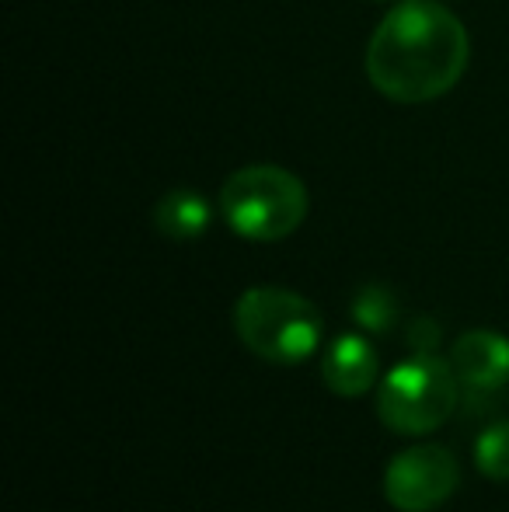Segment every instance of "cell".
Here are the masks:
<instances>
[{
  "label": "cell",
  "mask_w": 509,
  "mask_h": 512,
  "mask_svg": "<svg viewBox=\"0 0 509 512\" xmlns=\"http://www.w3.org/2000/svg\"><path fill=\"white\" fill-rule=\"evenodd\" d=\"M381 4H384V0H381Z\"/></svg>",
  "instance_id": "7c38bea8"
},
{
  "label": "cell",
  "mask_w": 509,
  "mask_h": 512,
  "mask_svg": "<svg viewBox=\"0 0 509 512\" xmlns=\"http://www.w3.org/2000/svg\"><path fill=\"white\" fill-rule=\"evenodd\" d=\"M234 328L241 342L265 363L297 366L311 359L325 335L318 307L307 297L279 286H255L245 290L234 304Z\"/></svg>",
  "instance_id": "7a4b0ae2"
},
{
  "label": "cell",
  "mask_w": 509,
  "mask_h": 512,
  "mask_svg": "<svg viewBox=\"0 0 509 512\" xmlns=\"http://www.w3.org/2000/svg\"><path fill=\"white\" fill-rule=\"evenodd\" d=\"M450 366L464 391L489 394L509 384V338L499 331H464L450 349Z\"/></svg>",
  "instance_id": "8992f818"
},
{
  "label": "cell",
  "mask_w": 509,
  "mask_h": 512,
  "mask_svg": "<svg viewBox=\"0 0 509 512\" xmlns=\"http://www.w3.org/2000/svg\"><path fill=\"white\" fill-rule=\"evenodd\" d=\"M464 25L436 0H405L377 25L367 46L370 84L401 105L447 95L468 70Z\"/></svg>",
  "instance_id": "6da1fadb"
},
{
  "label": "cell",
  "mask_w": 509,
  "mask_h": 512,
  "mask_svg": "<svg viewBox=\"0 0 509 512\" xmlns=\"http://www.w3.org/2000/svg\"><path fill=\"white\" fill-rule=\"evenodd\" d=\"M436 342H440V328H436L429 317H422V321L412 324V331H408V345H412L415 352H433Z\"/></svg>",
  "instance_id": "8fae6325"
},
{
  "label": "cell",
  "mask_w": 509,
  "mask_h": 512,
  "mask_svg": "<svg viewBox=\"0 0 509 512\" xmlns=\"http://www.w3.org/2000/svg\"><path fill=\"white\" fill-rule=\"evenodd\" d=\"M321 377H325L328 391L339 394V398H360L381 377V359H377V349L370 345V338L339 335L328 345Z\"/></svg>",
  "instance_id": "52a82bcc"
},
{
  "label": "cell",
  "mask_w": 509,
  "mask_h": 512,
  "mask_svg": "<svg viewBox=\"0 0 509 512\" xmlns=\"http://www.w3.org/2000/svg\"><path fill=\"white\" fill-rule=\"evenodd\" d=\"M461 488V464L447 446L419 443L391 457L384 471V499L398 512H433Z\"/></svg>",
  "instance_id": "5b68a950"
},
{
  "label": "cell",
  "mask_w": 509,
  "mask_h": 512,
  "mask_svg": "<svg viewBox=\"0 0 509 512\" xmlns=\"http://www.w3.org/2000/svg\"><path fill=\"white\" fill-rule=\"evenodd\" d=\"M307 189L293 171L252 164L234 171L220 189V209L231 230L248 241H283L304 223Z\"/></svg>",
  "instance_id": "3957f363"
},
{
  "label": "cell",
  "mask_w": 509,
  "mask_h": 512,
  "mask_svg": "<svg viewBox=\"0 0 509 512\" xmlns=\"http://www.w3.org/2000/svg\"><path fill=\"white\" fill-rule=\"evenodd\" d=\"M457 398H461V380H457L450 359H440L433 352H415L381 380L377 415L387 429L401 432V436H426L454 415Z\"/></svg>",
  "instance_id": "277c9868"
},
{
  "label": "cell",
  "mask_w": 509,
  "mask_h": 512,
  "mask_svg": "<svg viewBox=\"0 0 509 512\" xmlns=\"http://www.w3.org/2000/svg\"><path fill=\"white\" fill-rule=\"evenodd\" d=\"M210 220H213L210 203L199 192L189 189L168 192L154 209L157 230L164 237H171V241H196V237H203L210 230Z\"/></svg>",
  "instance_id": "ba28073f"
},
{
  "label": "cell",
  "mask_w": 509,
  "mask_h": 512,
  "mask_svg": "<svg viewBox=\"0 0 509 512\" xmlns=\"http://www.w3.org/2000/svg\"><path fill=\"white\" fill-rule=\"evenodd\" d=\"M475 464L485 478L509 481V422H496L478 436Z\"/></svg>",
  "instance_id": "30bf717a"
},
{
  "label": "cell",
  "mask_w": 509,
  "mask_h": 512,
  "mask_svg": "<svg viewBox=\"0 0 509 512\" xmlns=\"http://www.w3.org/2000/svg\"><path fill=\"white\" fill-rule=\"evenodd\" d=\"M394 317H398V304H394V293L387 290V286L370 283L353 297V321L360 324L363 331L381 335V331H387L394 324Z\"/></svg>",
  "instance_id": "9c48e42d"
}]
</instances>
